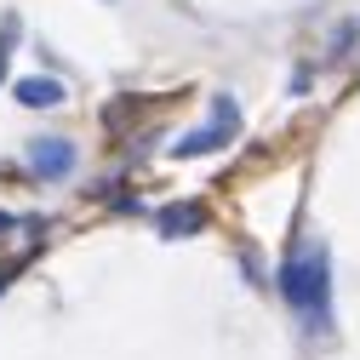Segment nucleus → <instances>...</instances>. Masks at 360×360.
Segmentation results:
<instances>
[{"instance_id": "4", "label": "nucleus", "mask_w": 360, "mask_h": 360, "mask_svg": "<svg viewBox=\"0 0 360 360\" xmlns=\"http://www.w3.org/2000/svg\"><path fill=\"white\" fill-rule=\"evenodd\" d=\"M12 92H18L23 109H58V103H63V80H52V75H29V80L12 86Z\"/></svg>"}, {"instance_id": "1", "label": "nucleus", "mask_w": 360, "mask_h": 360, "mask_svg": "<svg viewBox=\"0 0 360 360\" xmlns=\"http://www.w3.org/2000/svg\"><path fill=\"white\" fill-rule=\"evenodd\" d=\"M281 297L292 303L297 321H309L314 332L332 326V263L326 246H292L281 263Z\"/></svg>"}, {"instance_id": "6", "label": "nucleus", "mask_w": 360, "mask_h": 360, "mask_svg": "<svg viewBox=\"0 0 360 360\" xmlns=\"http://www.w3.org/2000/svg\"><path fill=\"white\" fill-rule=\"evenodd\" d=\"M12 46H18V23L6 18V23H0V80H6V58H12Z\"/></svg>"}, {"instance_id": "5", "label": "nucleus", "mask_w": 360, "mask_h": 360, "mask_svg": "<svg viewBox=\"0 0 360 360\" xmlns=\"http://www.w3.org/2000/svg\"><path fill=\"white\" fill-rule=\"evenodd\" d=\"M155 223H160V235H200V229H206V212L184 200V206H160Z\"/></svg>"}, {"instance_id": "7", "label": "nucleus", "mask_w": 360, "mask_h": 360, "mask_svg": "<svg viewBox=\"0 0 360 360\" xmlns=\"http://www.w3.org/2000/svg\"><path fill=\"white\" fill-rule=\"evenodd\" d=\"M18 269H23V257H18V263H0V292H6V281L18 275Z\"/></svg>"}, {"instance_id": "3", "label": "nucleus", "mask_w": 360, "mask_h": 360, "mask_svg": "<svg viewBox=\"0 0 360 360\" xmlns=\"http://www.w3.org/2000/svg\"><path fill=\"white\" fill-rule=\"evenodd\" d=\"M29 172L46 177V184H63V177L75 172V143L69 138H34L29 143Z\"/></svg>"}, {"instance_id": "2", "label": "nucleus", "mask_w": 360, "mask_h": 360, "mask_svg": "<svg viewBox=\"0 0 360 360\" xmlns=\"http://www.w3.org/2000/svg\"><path fill=\"white\" fill-rule=\"evenodd\" d=\"M235 131H240V109H235V98H217L212 103V126H200V131H189V138H177L172 143V155H212V149H223V143H235Z\"/></svg>"}]
</instances>
